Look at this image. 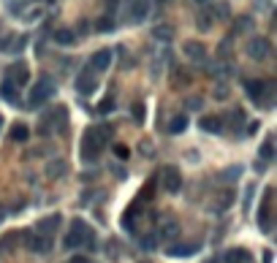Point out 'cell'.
Masks as SVG:
<instances>
[{
    "label": "cell",
    "instance_id": "cell-12",
    "mask_svg": "<svg viewBox=\"0 0 277 263\" xmlns=\"http://www.w3.org/2000/svg\"><path fill=\"white\" fill-rule=\"evenodd\" d=\"M269 198H272V190H266V195H264V204H261V212H258V225H261V231L264 234H269Z\"/></svg>",
    "mask_w": 277,
    "mask_h": 263
},
{
    "label": "cell",
    "instance_id": "cell-25",
    "mask_svg": "<svg viewBox=\"0 0 277 263\" xmlns=\"http://www.w3.org/2000/svg\"><path fill=\"white\" fill-rule=\"evenodd\" d=\"M133 217H136V206H130V209H128V215H123V228L133 231Z\"/></svg>",
    "mask_w": 277,
    "mask_h": 263
},
{
    "label": "cell",
    "instance_id": "cell-23",
    "mask_svg": "<svg viewBox=\"0 0 277 263\" xmlns=\"http://www.w3.org/2000/svg\"><path fill=\"white\" fill-rule=\"evenodd\" d=\"M95 30H98V33H112L114 30V19L112 17H101L98 22H95Z\"/></svg>",
    "mask_w": 277,
    "mask_h": 263
},
{
    "label": "cell",
    "instance_id": "cell-34",
    "mask_svg": "<svg viewBox=\"0 0 277 263\" xmlns=\"http://www.w3.org/2000/svg\"><path fill=\"white\" fill-rule=\"evenodd\" d=\"M188 109H193V111H199V109H201V98H193V100H190V98H188Z\"/></svg>",
    "mask_w": 277,
    "mask_h": 263
},
{
    "label": "cell",
    "instance_id": "cell-16",
    "mask_svg": "<svg viewBox=\"0 0 277 263\" xmlns=\"http://www.w3.org/2000/svg\"><path fill=\"white\" fill-rule=\"evenodd\" d=\"M0 98L8 100V103H17L19 93H17V87H14L11 82H3V84H0Z\"/></svg>",
    "mask_w": 277,
    "mask_h": 263
},
{
    "label": "cell",
    "instance_id": "cell-4",
    "mask_svg": "<svg viewBox=\"0 0 277 263\" xmlns=\"http://www.w3.org/2000/svg\"><path fill=\"white\" fill-rule=\"evenodd\" d=\"M125 11H128V22L130 24H139V22H144L147 19V14H150V3L147 0H125Z\"/></svg>",
    "mask_w": 277,
    "mask_h": 263
},
{
    "label": "cell",
    "instance_id": "cell-20",
    "mask_svg": "<svg viewBox=\"0 0 277 263\" xmlns=\"http://www.w3.org/2000/svg\"><path fill=\"white\" fill-rule=\"evenodd\" d=\"M185 128H188V117L185 114H179V117H174L169 122V133H182Z\"/></svg>",
    "mask_w": 277,
    "mask_h": 263
},
{
    "label": "cell",
    "instance_id": "cell-38",
    "mask_svg": "<svg viewBox=\"0 0 277 263\" xmlns=\"http://www.w3.org/2000/svg\"><path fill=\"white\" fill-rule=\"evenodd\" d=\"M0 220H3V212H0Z\"/></svg>",
    "mask_w": 277,
    "mask_h": 263
},
{
    "label": "cell",
    "instance_id": "cell-28",
    "mask_svg": "<svg viewBox=\"0 0 277 263\" xmlns=\"http://www.w3.org/2000/svg\"><path fill=\"white\" fill-rule=\"evenodd\" d=\"M155 35H158V38H171V27H166V24H160V27H155Z\"/></svg>",
    "mask_w": 277,
    "mask_h": 263
},
{
    "label": "cell",
    "instance_id": "cell-11",
    "mask_svg": "<svg viewBox=\"0 0 277 263\" xmlns=\"http://www.w3.org/2000/svg\"><path fill=\"white\" fill-rule=\"evenodd\" d=\"M199 252V244H171L169 250H166V255L171 258H190Z\"/></svg>",
    "mask_w": 277,
    "mask_h": 263
},
{
    "label": "cell",
    "instance_id": "cell-21",
    "mask_svg": "<svg viewBox=\"0 0 277 263\" xmlns=\"http://www.w3.org/2000/svg\"><path fill=\"white\" fill-rule=\"evenodd\" d=\"M185 52H188V57H193V60H201V57H204V47H201V44H196V41H188V44H185Z\"/></svg>",
    "mask_w": 277,
    "mask_h": 263
},
{
    "label": "cell",
    "instance_id": "cell-36",
    "mask_svg": "<svg viewBox=\"0 0 277 263\" xmlns=\"http://www.w3.org/2000/svg\"><path fill=\"white\" fill-rule=\"evenodd\" d=\"M272 258H275L272 255V250H264V263H272Z\"/></svg>",
    "mask_w": 277,
    "mask_h": 263
},
{
    "label": "cell",
    "instance_id": "cell-9",
    "mask_svg": "<svg viewBox=\"0 0 277 263\" xmlns=\"http://www.w3.org/2000/svg\"><path fill=\"white\" fill-rule=\"evenodd\" d=\"M248 54L253 60H264L266 54H269V41H266V38H253V41L248 44Z\"/></svg>",
    "mask_w": 277,
    "mask_h": 263
},
{
    "label": "cell",
    "instance_id": "cell-19",
    "mask_svg": "<svg viewBox=\"0 0 277 263\" xmlns=\"http://www.w3.org/2000/svg\"><path fill=\"white\" fill-rule=\"evenodd\" d=\"M54 44H60V47H71V44H76V35H74L71 30H57V33H54Z\"/></svg>",
    "mask_w": 277,
    "mask_h": 263
},
{
    "label": "cell",
    "instance_id": "cell-2",
    "mask_svg": "<svg viewBox=\"0 0 277 263\" xmlns=\"http://www.w3.org/2000/svg\"><path fill=\"white\" fill-rule=\"evenodd\" d=\"M101 130L98 128H87L84 130V139H82V146H79V158L84 163H95L101 158Z\"/></svg>",
    "mask_w": 277,
    "mask_h": 263
},
{
    "label": "cell",
    "instance_id": "cell-29",
    "mask_svg": "<svg viewBox=\"0 0 277 263\" xmlns=\"http://www.w3.org/2000/svg\"><path fill=\"white\" fill-rule=\"evenodd\" d=\"M133 117H136V122H144V106L142 103H133Z\"/></svg>",
    "mask_w": 277,
    "mask_h": 263
},
{
    "label": "cell",
    "instance_id": "cell-30",
    "mask_svg": "<svg viewBox=\"0 0 277 263\" xmlns=\"http://www.w3.org/2000/svg\"><path fill=\"white\" fill-rule=\"evenodd\" d=\"M57 174H63V160H54V163L49 166V176H57Z\"/></svg>",
    "mask_w": 277,
    "mask_h": 263
},
{
    "label": "cell",
    "instance_id": "cell-1",
    "mask_svg": "<svg viewBox=\"0 0 277 263\" xmlns=\"http://www.w3.org/2000/svg\"><path fill=\"white\" fill-rule=\"evenodd\" d=\"M82 244L93 247L95 244V236H93V231L87 228V222L74 220L71 222V234L63 239V247H65V250H76V247H82Z\"/></svg>",
    "mask_w": 277,
    "mask_h": 263
},
{
    "label": "cell",
    "instance_id": "cell-15",
    "mask_svg": "<svg viewBox=\"0 0 277 263\" xmlns=\"http://www.w3.org/2000/svg\"><path fill=\"white\" fill-rule=\"evenodd\" d=\"M250 252L242 250V247H236V250H228L226 252V263H250Z\"/></svg>",
    "mask_w": 277,
    "mask_h": 263
},
{
    "label": "cell",
    "instance_id": "cell-13",
    "mask_svg": "<svg viewBox=\"0 0 277 263\" xmlns=\"http://www.w3.org/2000/svg\"><path fill=\"white\" fill-rule=\"evenodd\" d=\"M8 76H11V84L17 82V87L19 84H27V68H25V63L8 65Z\"/></svg>",
    "mask_w": 277,
    "mask_h": 263
},
{
    "label": "cell",
    "instance_id": "cell-40",
    "mask_svg": "<svg viewBox=\"0 0 277 263\" xmlns=\"http://www.w3.org/2000/svg\"><path fill=\"white\" fill-rule=\"evenodd\" d=\"M199 3H204V0H199Z\"/></svg>",
    "mask_w": 277,
    "mask_h": 263
},
{
    "label": "cell",
    "instance_id": "cell-17",
    "mask_svg": "<svg viewBox=\"0 0 277 263\" xmlns=\"http://www.w3.org/2000/svg\"><path fill=\"white\" fill-rule=\"evenodd\" d=\"M199 125H201V130H206V133H220V128H223L220 117H204Z\"/></svg>",
    "mask_w": 277,
    "mask_h": 263
},
{
    "label": "cell",
    "instance_id": "cell-31",
    "mask_svg": "<svg viewBox=\"0 0 277 263\" xmlns=\"http://www.w3.org/2000/svg\"><path fill=\"white\" fill-rule=\"evenodd\" d=\"M231 201H234V193H231V190H226L223 198H220V206H218V209H226V206H228Z\"/></svg>",
    "mask_w": 277,
    "mask_h": 263
},
{
    "label": "cell",
    "instance_id": "cell-33",
    "mask_svg": "<svg viewBox=\"0 0 277 263\" xmlns=\"http://www.w3.org/2000/svg\"><path fill=\"white\" fill-rule=\"evenodd\" d=\"M142 247H144V250H152V247H155V236H144Z\"/></svg>",
    "mask_w": 277,
    "mask_h": 263
},
{
    "label": "cell",
    "instance_id": "cell-6",
    "mask_svg": "<svg viewBox=\"0 0 277 263\" xmlns=\"http://www.w3.org/2000/svg\"><path fill=\"white\" fill-rule=\"evenodd\" d=\"M60 222H63L60 215H49V217H44V220H38V225H36L38 236H49V239H52V234L60 228Z\"/></svg>",
    "mask_w": 277,
    "mask_h": 263
},
{
    "label": "cell",
    "instance_id": "cell-27",
    "mask_svg": "<svg viewBox=\"0 0 277 263\" xmlns=\"http://www.w3.org/2000/svg\"><path fill=\"white\" fill-rule=\"evenodd\" d=\"M177 234H179V228L171 222V225H163V236L166 239H177Z\"/></svg>",
    "mask_w": 277,
    "mask_h": 263
},
{
    "label": "cell",
    "instance_id": "cell-18",
    "mask_svg": "<svg viewBox=\"0 0 277 263\" xmlns=\"http://www.w3.org/2000/svg\"><path fill=\"white\" fill-rule=\"evenodd\" d=\"M17 239H19L17 234H6V236H3V239H0V255H11Z\"/></svg>",
    "mask_w": 277,
    "mask_h": 263
},
{
    "label": "cell",
    "instance_id": "cell-26",
    "mask_svg": "<svg viewBox=\"0 0 277 263\" xmlns=\"http://www.w3.org/2000/svg\"><path fill=\"white\" fill-rule=\"evenodd\" d=\"M128 155H130V149L125 144H114V158L117 160H128Z\"/></svg>",
    "mask_w": 277,
    "mask_h": 263
},
{
    "label": "cell",
    "instance_id": "cell-7",
    "mask_svg": "<svg viewBox=\"0 0 277 263\" xmlns=\"http://www.w3.org/2000/svg\"><path fill=\"white\" fill-rule=\"evenodd\" d=\"M163 187L169 193H179V187H182V176H179V168H166L163 171Z\"/></svg>",
    "mask_w": 277,
    "mask_h": 263
},
{
    "label": "cell",
    "instance_id": "cell-37",
    "mask_svg": "<svg viewBox=\"0 0 277 263\" xmlns=\"http://www.w3.org/2000/svg\"><path fill=\"white\" fill-rule=\"evenodd\" d=\"M0 130H3V117H0Z\"/></svg>",
    "mask_w": 277,
    "mask_h": 263
},
{
    "label": "cell",
    "instance_id": "cell-22",
    "mask_svg": "<svg viewBox=\"0 0 277 263\" xmlns=\"http://www.w3.org/2000/svg\"><path fill=\"white\" fill-rule=\"evenodd\" d=\"M30 130L25 128V125H14L11 128V141H17V144H22V141H27Z\"/></svg>",
    "mask_w": 277,
    "mask_h": 263
},
{
    "label": "cell",
    "instance_id": "cell-10",
    "mask_svg": "<svg viewBox=\"0 0 277 263\" xmlns=\"http://www.w3.org/2000/svg\"><path fill=\"white\" fill-rule=\"evenodd\" d=\"M25 239H27V247H30L33 252H49V250H52V239H49V236L25 234Z\"/></svg>",
    "mask_w": 277,
    "mask_h": 263
},
{
    "label": "cell",
    "instance_id": "cell-35",
    "mask_svg": "<svg viewBox=\"0 0 277 263\" xmlns=\"http://www.w3.org/2000/svg\"><path fill=\"white\" fill-rule=\"evenodd\" d=\"M68 263H90V258H84V255H74Z\"/></svg>",
    "mask_w": 277,
    "mask_h": 263
},
{
    "label": "cell",
    "instance_id": "cell-8",
    "mask_svg": "<svg viewBox=\"0 0 277 263\" xmlns=\"http://www.w3.org/2000/svg\"><path fill=\"white\" fill-rule=\"evenodd\" d=\"M109 65H112V49H98L93 54V60H90V68L93 71H106Z\"/></svg>",
    "mask_w": 277,
    "mask_h": 263
},
{
    "label": "cell",
    "instance_id": "cell-24",
    "mask_svg": "<svg viewBox=\"0 0 277 263\" xmlns=\"http://www.w3.org/2000/svg\"><path fill=\"white\" fill-rule=\"evenodd\" d=\"M261 158H264V160H272V158H275V146H272V139H266L264 144H261Z\"/></svg>",
    "mask_w": 277,
    "mask_h": 263
},
{
    "label": "cell",
    "instance_id": "cell-14",
    "mask_svg": "<svg viewBox=\"0 0 277 263\" xmlns=\"http://www.w3.org/2000/svg\"><path fill=\"white\" fill-rule=\"evenodd\" d=\"M245 90H248V95H250L253 100H258V98H264L266 84L261 82V79H250V82H245Z\"/></svg>",
    "mask_w": 277,
    "mask_h": 263
},
{
    "label": "cell",
    "instance_id": "cell-41",
    "mask_svg": "<svg viewBox=\"0 0 277 263\" xmlns=\"http://www.w3.org/2000/svg\"><path fill=\"white\" fill-rule=\"evenodd\" d=\"M49 3H52V0H49Z\"/></svg>",
    "mask_w": 277,
    "mask_h": 263
},
{
    "label": "cell",
    "instance_id": "cell-39",
    "mask_svg": "<svg viewBox=\"0 0 277 263\" xmlns=\"http://www.w3.org/2000/svg\"><path fill=\"white\" fill-rule=\"evenodd\" d=\"M158 3H166V0H158Z\"/></svg>",
    "mask_w": 277,
    "mask_h": 263
},
{
    "label": "cell",
    "instance_id": "cell-3",
    "mask_svg": "<svg viewBox=\"0 0 277 263\" xmlns=\"http://www.w3.org/2000/svg\"><path fill=\"white\" fill-rule=\"evenodd\" d=\"M54 95V82L49 76H41L38 84L30 90V106H38V103H47L49 98Z\"/></svg>",
    "mask_w": 277,
    "mask_h": 263
},
{
    "label": "cell",
    "instance_id": "cell-32",
    "mask_svg": "<svg viewBox=\"0 0 277 263\" xmlns=\"http://www.w3.org/2000/svg\"><path fill=\"white\" fill-rule=\"evenodd\" d=\"M98 109H101V114H109V111L114 109V100H112V98H106V100H103V103L98 106Z\"/></svg>",
    "mask_w": 277,
    "mask_h": 263
},
{
    "label": "cell",
    "instance_id": "cell-5",
    "mask_svg": "<svg viewBox=\"0 0 277 263\" xmlns=\"http://www.w3.org/2000/svg\"><path fill=\"white\" fill-rule=\"evenodd\" d=\"M95 87H98V79L93 76V68H84L76 79V93L79 95H93Z\"/></svg>",
    "mask_w": 277,
    "mask_h": 263
}]
</instances>
